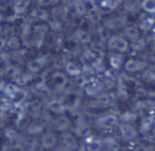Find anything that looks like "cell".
Segmentation results:
<instances>
[{
  "label": "cell",
  "mask_w": 155,
  "mask_h": 151,
  "mask_svg": "<svg viewBox=\"0 0 155 151\" xmlns=\"http://www.w3.org/2000/svg\"><path fill=\"white\" fill-rule=\"evenodd\" d=\"M119 117L114 113H105L96 119V126L98 129L108 130L118 126Z\"/></svg>",
  "instance_id": "obj_1"
},
{
  "label": "cell",
  "mask_w": 155,
  "mask_h": 151,
  "mask_svg": "<svg viewBox=\"0 0 155 151\" xmlns=\"http://www.w3.org/2000/svg\"><path fill=\"white\" fill-rule=\"evenodd\" d=\"M106 45H107L108 49L118 51L119 53L127 52L130 48L129 42L124 39V36H121V35H117V34L112 35L107 39V42H106Z\"/></svg>",
  "instance_id": "obj_2"
},
{
  "label": "cell",
  "mask_w": 155,
  "mask_h": 151,
  "mask_svg": "<svg viewBox=\"0 0 155 151\" xmlns=\"http://www.w3.org/2000/svg\"><path fill=\"white\" fill-rule=\"evenodd\" d=\"M118 131H119V135L122 138V140L127 143L135 140L138 136L137 129L132 123H125V122L118 123Z\"/></svg>",
  "instance_id": "obj_3"
},
{
  "label": "cell",
  "mask_w": 155,
  "mask_h": 151,
  "mask_svg": "<svg viewBox=\"0 0 155 151\" xmlns=\"http://www.w3.org/2000/svg\"><path fill=\"white\" fill-rule=\"evenodd\" d=\"M147 68L146 61L139 59H129L124 63V70L130 73L141 72Z\"/></svg>",
  "instance_id": "obj_4"
},
{
  "label": "cell",
  "mask_w": 155,
  "mask_h": 151,
  "mask_svg": "<svg viewBox=\"0 0 155 151\" xmlns=\"http://www.w3.org/2000/svg\"><path fill=\"white\" fill-rule=\"evenodd\" d=\"M127 25V17L122 15L112 16L104 22V27L108 30H118Z\"/></svg>",
  "instance_id": "obj_5"
},
{
  "label": "cell",
  "mask_w": 155,
  "mask_h": 151,
  "mask_svg": "<svg viewBox=\"0 0 155 151\" xmlns=\"http://www.w3.org/2000/svg\"><path fill=\"white\" fill-rule=\"evenodd\" d=\"M155 127V114H150L149 116L144 117L139 123V132L143 136L148 135L152 129Z\"/></svg>",
  "instance_id": "obj_6"
},
{
  "label": "cell",
  "mask_w": 155,
  "mask_h": 151,
  "mask_svg": "<svg viewBox=\"0 0 155 151\" xmlns=\"http://www.w3.org/2000/svg\"><path fill=\"white\" fill-rule=\"evenodd\" d=\"M104 85L101 81L98 80H93L91 82H89L86 86V93L88 96L91 97H96L97 95H99L101 92H103Z\"/></svg>",
  "instance_id": "obj_7"
},
{
  "label": "cell",
  "mask_w": 155,
  "mask_h": 151,
  "mask_svg": "<svg viewBox=\"0 0 155 151\" xmlns=\"http://www.w3.org/2000/svg\"><path fill=\"white\" fill-rule=\"evenodd\" d=\"M97 97V100H96V104L100 108H107L110 104L114 102V99H113V96L108 93H105V92H101L99 95L96 96Z\"/></svg>",
  "instance_id": "obj_8"
},
{
  "label": "cell",
  "mask_w": 155,
  "mask_h": 151,
  "mask_svg": "<svg viewBox=\"0 0 155 151\" xmlns=\"http://www.w3.org/2000/svg\"><path fill=\"white\" fill-rule=\"evenodd\" d=\"M87 151H100L102 149L101 139L96 137L95 135H89L86 138V146H85Z\"/></svg>",
  "instance_id": "obj_9"
},
{
  "label": "cell",
  "mask_w": 155,
  "mask_h": 151,
  "mask_svg": "<svg viewBox=\"0 0 155 151\" xmlns=\"http://www.w3.org/2000/svg\"><path fill=\"white\" fill-rule=\"evenodd\" d=\"M62 143H63L64 148L68 151H74L78 149L77 139H75L72 134H65V135L63 136Z\"/></svg>",
  "instance_id": "obj_10"
},
{
  "label": "cell",
  "mask_w": 155,
  "mask_h": 151,
  "mask_svg": "<svg viewBox=\"0 0 155 151\" xmlns=\"http://www.w3.org/2000/svg\"><path fill=\"white\" fill-rule=\"evenodd\" d=\"M124 36L127 41L129 39L130 42H134L140 37L139 30H138L136 27H133V26L127 27V28L124 29Z\"/></svg>",
  "instance_id": "obj_11"
},
{
  "label": "cell",
  "mask_w": 155,
  "mask_h": 151,
  "mask_svg": "<svg viewBox=\"0 0 155 151\" xmlns=\"http://www.w3.org/2000/svg\"><path fill=\"white\" fill-rule=\"evenodd\" d=\"M103 85L107 89H114L117 85V78L116 76L110 71H105L104 73V80H103Z\"/></svg>",
  "instance_id": "obj_12"
},
{
  "label": "cell",
  "mask_w": 155,
  "mask_h": 151,
  "mask_svg": "<svg viewBox=\"0 0 155 151\" xmlns=\"http://www.w3.org/2000/svg\"><path fill=\"white\" fill-rule=\"evenodd\" d=\"M137 116H138V115L136 114L134 111L129 110V111H125V112H123L122 114H121L120 116H118V117H119V120H120L121 122L133 123L134 121H136Z\"/></svg>",
  "instance_id": "obj_13"
},
{
  "label": "cell",
  "mask_w": 155,
  "mask_h": 151,
  "mask_svg": "<svg viewBox=\"0 0 155 151\" xmlns=\"http://www.w3.org/2000/svg\"><path fill=\"white\" fill-rule=\"evenodd\" d=\"M147 109H149V104H148V102H147V100L140 98V99L135 101V103L133 104L132 111H134V112L138 115V113H142L143 111H146Z\"/></svg>",
  "instance_id": "obj_14"
},
{
  "label": "cell",
  "mask_w": 155,
  "mask_h": 151,
  "mask_svg": "<svg viewBox=\"0 0 155 151\" xmlns=\"http://www.w3.org/2000/svg\"><path fill=\"white\" fill-rule=\"evenodd\" d=\"M110 66H112L113 68H115V69L120 68V67L122 66V64H123L122 54H121V53L113 54V55L110 56Z\"/></svg>",
  "instance_id": "obj_15"
},
{
  "label": "cell",
  "mask_w": 155,
  "mask_h": 151,
  "mask_svg": "<svg viewBox=\"0 0 155 151\" xmlns=\"http://www.w3.org/2000/svg\"><path fill=\"white\" fill-rule=\"evenodd\" d=\"M146 47H147V42L144 41L143 39H141V37H139V39H136V41L132 42V44H131L132 50L135 52H142L146 49Z\"/></svg>",
  "instance_id": "obj_16"
},
{
  "label": "cell",
  "mask_w": 155,
  "mask_h": 151,
  "mask_svg": "<svg viewBox=\"0 0 155 151\" xmlns=\"http://www.w3.org/2000/svg\"><path fill=\"white\" fill-rule=\"evenodd\" d=\"M56 143V137L54 136V134L52 133H47L46 135H44L43 139H41V144L45 148H52Z\"/></svg>",
  "instance_id": "obj_17"
},
{
  "label": "cell",
  "mask_w": 155,
  "mask_h": 151,
  "mask_svg": "<svg viewBox=\"0 0 155 151\" xmlns=\"http://www.w3.org/2000/svg\"><path fill=\"white\" fill-rule=\"evenodd\" d=\"M116 97L124 100L129 97V87L125 85H116Z\"/></svg>",
  "instance_id": "obj_18"
},
{
  "label": "cell",
  "mask_w": 155,
  "mask_h": 151,
  "mask_svg": "<svg viewBox=\"0 0 155 151\" xmlns=\"http://www.w3.org/2000/svg\"><path fill=\"white\" fill-rule=\"evenodd\" d=\"M140 7L148 13L155 14V0H142Z\"/></svg>",
  "instance_id": "obj_19"
},
{
  "label": "cell",
  "mask_w": 155,
  "mask_h": 151,
  "mask_svg": "<svg viewBox=\"0 0 155 151\" xmlns=\"http://www.w3.org/2000/svg\"><path fill=\"white\" fill-rule=\"evenodd\" d=\"M138 25H139V28L141 29L142 31H149V30H151L153 27V20L149 17H142V18H140Z\"/></svg>",
  "instance_id": "obj_20"
},
{
  "label": "cell",
  "mask_w": 155,
  "mask_h": 151,
  "mask_svg": "<svg viewBox=\"0 0 155 151\" xmlns=\"http://www.w3.org/2000/svg\"><path fill=\"white\" fill-rule=\"evenodd\" d=\"M141 78H142V80L148 83H155V71L146 68L142 71Z\"/></svg>",
  "instance_id": "obj_21"
},
{
  "label": "cell",
  "mask_w": 155,
  "mask_h": 151,
  "mask_svg": "<svg viewBox=\"0 0 155 151\" xmlns=\"http://www.w3.org/2000/svg\"><path fill=\"white\" fill-rule=\"evenodd\" d=\"M124 2V9L129 12H134L140 5L139 0H122Z\"/></svg>",
  "instance_id": "obj_22"
},
{
  "label": "cell",
  "mask_w": 155,
  "mask_h": 151,
  "mask_svg": "<svg viewBox=\"0 0 155 151\" xmlns=\"http://www.w3.org/2000/svg\"><path fill=\"white\" fill-rule=\"evenodd\" d=\"M122 3V0H104L102 5L110 10H115Z\"/></svg>",
  "instance_id": "obj_23"
},
{
  "label": "cell",
  "mask_w": 155,
  "mask_h": 151,
  "mask_svg": "<svg viewBox=\"0 0 155 151\" xmlns=\"http://www.w3.org/2000/svg\"><path fill=\"white\" fill-rule=\"evenodd\" d=\"M77 37H78V39H79V41H80L81 43H83V44H87V43H89V42L91 41V35H89L87 32L82 31V30L77 31Z\"/></svg>",
  "instance_id": "obj_24"
},
{
  "label": "cell",
  "mask_w": 155,
  "mask_h": 151,
  "mask_svg": "<svg viewBox=\"0 0 155 151\" xmlns=\"http://www.w3.org/2000/svg\"><path fill=\"white\" fill-rule=\"evenodd\" d=\"M87 130V123L85 122L84 120H80L77 123V127H75V132L80 135H83V134L86 132Z\"/></svg>",
  "instance_id": "obj_25"
},
{
  "label": "cell",
  "mask_w": 155,
  "mask_h": 151,
  "mask_svg": "<svg viewBox=\"0 0 155 151\" xmlns=\"http://www.w3.org/2000/svg\"><path fill=\"white\" fill-rule=\"evenodd\" d=\"M68 126H69V121L66 117H62V118L58 119V122H56V128H58V130H66L67 128H68Z\"/></svg>",
  "instance_id": "obj_26"
},
{
  "label": "cell",
  "mask_w": 155,
  "mask_h": 151,
  "mask_svg": "<svg viewBox=\"0 0 155 151\" xmlns=\"http://www.w3.org/2000/svg\"><path fill=\"white\" fill-rule=\"evenodd\" d=\"M147 68L151 69V70L155 71V54H152L148 58V60L146 61Z\"/></svg>",
  "instance_id": "obj_27"
},
{
  "label": "cell",
  "mask_w": 155,
  "mask_h": 151,
  "mask_svg": "<svg viewBox=\"0 0 155 151\" xmlns=\"http://www.w3.org/2000/svg\"><path fill=\"white\" fill-rule=\"evenodd\" d=\"M68 70H69V72L73 76H78L79 73H80V68L75 66L74 64H69L68 65Z\"/></svg>",
  "instance_id": "obj_28"
},
{
  "label": "cell",
  "mask_w": 155,
  "mask_h": 151,
  "mask_svg": "<svg viewBox=\"0 0 155 151\" xmlns=\"http://www.w3.org/2000/svg\"><path fill=\"white\" fill-rule=\"evenodd\" d=\"M140 151H155V147L153 146L152 144H149V145H147V146L142 147V148L140 149Z\"/></svg>",
  "instance_id": "obj_29"
},
{
  "label": "cell",
  "mask_w": 155,
  "mask_h": 151,
  "mask_svg": "<svg viewBox=\"0 0 155 151\" xmlns=\"http://www.w3.org/2000/svg\"><path fill=\"white\" fill-rule=\"evenodd\" d=\"M152 51L154 52V54H155V39L152 41Z\"/></svg>",
  "instance_id": "obj_30"
},
{
  "label": "cell",
  "mask_w": 155,
  "mask_h": 151,
  "mask_svg": "<svg viewBox=\"0 0 155 151\" xmlns=\"http://www.w3.org/2000/svg\"><path fill=\"white\" fill-rule=\"evenodd\" d=\"M77 151H87V150L84 146H82V147H79V148L77 149Z\"/></svg>",
  "instance_id": "obj_31"
}]
</instances>
